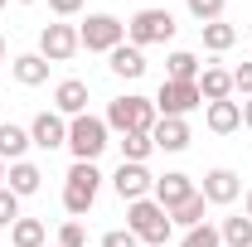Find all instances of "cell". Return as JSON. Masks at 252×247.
<instances>
[{
  "label": "cell",
  "instance_id": "3957f363",
  "mask_svg": "<svg viewBox=\"0 0 252 247\" xmlns=\"http://www.w3.org/2000/svg\"><path fill=\"white\" fill-rule=\"evenodd\" d=\"M156 122H160V112H156V102H151V97H117V102H112V107H107V131H146V136H151V131H156Z\"/></svg>",
  "mask_w": 252,
  "mask_h": 247
},
{
  "label": "cell",
  "instance_id": "f1b7e54d",
  "mask_svg": "<svg viewBox=\"0 0 252 247\" xmlns=\"http://www.w3.org/2000/svg\"><path fill=\"white\" fill-rule=\"evenodd\" d=\"M15 218H20V194L0 185V228H15Z\"/></svg>",
  "mask_w": 252,
  "mask_h": 247
},
{
  "label": "cell",
  "instance_id": "6da1fadb",
  "mask_svg": "<svg viewBox=\"0 0 252 247\" xmlns=\"http://www.w3.org/2000/svg\"><path fill=\"white\" fill-rule=\"evenodd\" d=\"M126 228H131L146 247H165L175 223H170V214L160 209L156 199H136V204H126Z\"/></svg>",
  "mask_w": 252,
  "mask_h": 247
},
{
  "label": "cell",
  "instance_id": "8fae6325",
  "mask_svg": "<svg viewBox=\"0 0 252 247\" xmlns=\"http://www.w3.org/2000/svg\"><path fill=\"white\" fill-rule=\"evenodd\" d=\"M151 194H156V204H160V209L170 214V209H180L185 199H194L199 189H194V180H189V175L170 170V175H160V180H156V189H151Z\"/></svg>",
  "mask_w": 252,
  "mask_h": 247
},
{
  "label": "cell",
  "instance_id": "d4e9b609",
  "mask_svg": "<svg viewBox=\"0 0 252 247\" xmlns=\"http://www.w3.org/2000/svg\"><path fill=\"white\" fill-rule=\"evenodd\" d=\"M10 243L15 247H44V223H39V218H15Z\"/></svg>",
  "mask_w": 252,
  "mask_h": 247
},
{
  "label": "cell",
  "instance_id": "7a4b0ae2",
  "mask_svg": "<svg viewBox=\"0 0 252 247\" xmlns=\"http://www.w3.org/2000/svg\"><path fill=\"white\" fill-rule=\"evenodd\" d=\"M97 189H102V170H97L93 160H73L68 185H63V209H68L73 218H83L97 204Z\"/></svg>",
  "mask_w": 252,
  "mask_h": 247
},
{
  "label": "cell",
  "instance_id": "836d02e7",
  "mask_svg": "<svg viewBox=\"0 0 252 247\" xmlns=\"http://www.w3.org/2000/svg\"><path fill=\"white\" fill-rule=\"evenodd\" d=\"M243 126H252V97L243 102Z\"/></svg>",
  "mask_w": 252,
  "mask_h": 247
},
{
  "label": "cell",
  "instance_id": "d6a6232c",
  "mask_svg": "<svg viewBox=\"0 0 252 247\" xmlns=\"http://www.w3.org/2000/svg\"><path fill=\"white\" fill-rule=\"evenodd\" d=\"M49 10H54L59 20H68V15H78V10H83V0H49Z\"/></svg>",
  "mask_w": 252,
  "mask_h": 247
},
{
  "label": "cell",
  "instance_id": "cb8c5ba5",
  "mask_svg": "<svg viewBox=\"0 0 252 247\" xmlns=\"http://www.w3.org/2000/svg\"><path fill=\"white\" fill-rule=\"evenodd\" d=\"M199 30H204V49H209V54H223V49H233V44H238V30H233V25H223V20L199 25Z\"/></svg>",
  "mask_w": 252,
  "mask_h": 247
},
{
  "label": "cell",
  "instance_id": "44dd1931",
  "mask_svg": "<svg viewBox=\"0 0 252 247\" xmlns=\"http://www.w3.org/2000/svg\"><path fill=\"white\" fill-rule=\"evenodd\" d=\"M10 73H15V83H25V88H39V83L49 78V59H39V54H20V59L10 63Z\"/></svg>",
  "mask_w": 252,
  "mask_h": 247
},
{
  "label": "cell",
  "instance_id": "1f68e13d",
  "mask_svg": "<svg viewBox=\"0 0 252 247\" xmlns=\"http://www.w3.org/2000/svg\"><path fill=\"white\" fill-rule=\"evenodd\" d=\"M233 93H243V97H252V59L243 63V68H233Z\"/></svg>",
  "mask_w": 252,
  "mask_h": 247
},
{
  "label": "cell",
  "instance_id": "f546056e",
  "mask_svg": "<svg viewBox=\"0 0 252 247\" xmlns=\"http://www.w3.org/2000/svg\"><path fill=\"white\" fill-rule=\"evenodd\" d=\"M83 243H88V228H83L78 218H73V223H63V228H59V247H83Z\"/></svg>",
  "mask_w": 252,
  "mask_h": 247
},
{
  "label": "cell",
  "instance_id": "7c38bea8",
  "mask_svg": "<svg viewBox=\"0 0 252 247\" xmlns=\"http://www.w3.org/2000/svg\"><path fill=\"white\" fill-rule=\"evenodd\" d=\"M209 204H233L238 194H243V180H238V170H228V165H219V170H209L204 175V189H199Z\"/></svg>",
  "mask_w": 252,
  "mask_h": 247
},
{
  "label": "cell",
  "instance_id": "5bb4252c",
  "mask_svg": "<svg viewBox=\"0 0 252 247\" xmlns=\"http://www.w3.org/2000/svg\"><path fill=\"white\" fill-rule=\"evenodd\" d=\"M151 141H156V151H185L189 146V122L185 117H160L156 122V131H151Z\"/></svg>",
  "mask_w": 252,
  "mask_h": 247
},
{
  "label": "cell",
  "instance_id": "8992f818",
  "mask_svg": "<svg viewBox=\"0 0 252 247\" xmlns=\"http://www.w3.org/2000/svg\"><path fill=\"white\" fill-rule=\"evenodd\" d=\"M78 44L88 54H112L117 44H126V25L117 15H88V25L78 30Z\"/></svg>",
  "mask_w": 252,
  "mask_h": 247
},
{
  "label": "cell",
  "instance_id": "e575fe53",
  "mask_svg": "<svg viewBox=\"0 0 252 247\" xmlns=\"http://www.w3.org/2000/svg\"><path fill=\"white\" fill-rule=\"evenodd\" d=\"M5 175H10V170H5V160H0V185H5Z\"/></svg>",
  "mask_w": 252,
  "mask_h": 247
},
{
  "label": "cell",
  "instance_id": "7402d4cb",
  "mask_svg": "<svg viewBox=\"0 0 252 247\" xmlns=\"http://www.w3.org/2000/svg\"><path fill=\"white\" fill-rule=\"evenodd\" d=\"M219 238H223V247H252V218H248V214H233V218H223Z\"/></svg>",
  "mask_w": 252,
  "mask_h": 247
},
{
  "label": "cell",
  "instance_id": "f35d334b",
  "mask_svg": "<svg viewBox=\"0 0 252 247\" xmlns=\"http://www.w3.org/2000/svg\"><path fill=\"white\" fill-rule=\"evenodd\" d=\"M0 5H10V0H0Z\"/></svg>",
  "mask_w": 252,
  "mask_h": 247
},
{
  "label": "cell",
  "instance_id": "4dcf8cb0",
  "mask_svg": "<svg viewBox=\"0 0 252 247\" xmlns=\"http://www.w3.org/2000/svg\"><path fill=\"white\" fill-rule=\"evenodd\" d=\"M102 247H141V238H136L131 228H112V233L102 238Z\"/></svg>",
  "mask_w": 252,
  "mask_h": 247
},
{
  "label": "cell",
  "instance_id": "8d00e7d4",
  "mask_svg": "<svg viewBox=\"0 0 252 247\" xmlns=\"http://www.w3.org/2000/svg\"><path fill=\"white\" fill-rule=\"evenodd\" d=\"M0 63H5V39H0Z\"/></svg>",
  "mask_w": 252,
  "mask_h": 247
},
{
  "label": "cell",
  "instance_id": "603a6c76",
  "mask_svg": "<svg viewBox=\"0 0 252 247\" xmlns=\"http://www.w3.org/2000/svg\"><path fill=\"white\" fill-rule=\"evenodd\" d=\"M151 151H156V141H151L146 131H126L122 136V160H131V165H146Z\"/></svg>",
  "mask_w": 252,
  "mask_h": 247
},
{
  "label": "cell",
  "instance_id": "484cf974",
  "mask_svg": "<svg viewBox=\"0 0 252 247\" xmlns=\"http://www.w3.org/2000/svg\"><path fill=\"white\" fill-rule=\"evenodd\" d=\"M204 209H209V199L194 194V199H185L180 209H170V223H180V228H199V223H204Z\"/></svg>",
  "mask_w": 252,
  "mask_h": 247
},
{
  "label": "cell",
  "instance_id": "e0dca14e",
  "mask_svg": "<svg viewBox=\"0 0 252 247\" xmlns=\"http://www.w3.org/2000/svg\"><path fill=\"white\" fill-rule=\"evenodd\" d=\"M39 185H44V175H39V165H30V160H15L10 165V175H5V189L10 194H39Z\"/></svg>",
  "mask_w": 252,
  "mask_h": 247
},
{
  "label": "cell",
  "instance_id": "9a60e30c",
  "mask_svg": "<svg viewBox=\"0 0 252 247\" xmlns=\"http://www.w3.org/2000/svg\"><path fill=\"white\" fill-rule=\"evenodd\" d=\"M199 97H204V102H228V97H233V73L219 68V63H209V68L199 73Z\"/></svg>",
  "mask_w": 252,
  "mask_h": 247
},
{
  "label": "cell",
  "instance_id": "d590c367",
  "mask_svg": "<svg viewBox=\"0 0 252 247\" xmlns=\"http://www.w3.org/2000/svg\"><path fill=\"white\" fill-rule=\"evenodd\" d=\"M248 218H252V189H248Z\"/></svg>",
  "mask_w": 252,
  "mask_h": 247
},
{
  "label": "cell",
  "instance_id": "5b68a950",
  "mask_svg": "<svg viewBox=\"0 0 252 247\" xmlns=\"http://www.w3.org/2000/svg\"><path fill=\"white\" fill-rule=\"evenodd\" d=\"M68 151L78 155V160H97V155L107 151V117H93V112L73 117L68 122Z\"/></svg>",
  "mask_w": 252,
  "mask_h": 247
},
{
  "label": "cell",
  "instance_id": "d6986e66",
  "mask_svg": "<svg viewBox=\"0 0 252 247\" xmlns=\"http://www.w3.org/2000/svg\"><path fill=\"white\" fill-rule=\"evenodd\" d=\"M34 141H30V131L25 126H15V122H0V160H25V151H30Z\"/></svg>",
  "mask_w": 252,
  "mask_h": 247
},
{
  "label": "cell",
  "instance_id": "ac0fdd59",
  "mask_svg": "<svg viewBox=\"0 0 252 247\" xmlns=\"http://www.w3.org/2000/svg\"><path fill=\"white\" fill-rule=\"evenodd\" d=\"M107 59H112V73L117 78H141L146 73V49H136V44H117Z\"/></svg>",
  "mask_w": 252,
  "mask_h": 247
},
{
  "label": "cell",
  "instance_id": "ffe728a7",
  "mask_svg": "<svg viewBox=\"0 0 252 247\" xmlns=\"http://www.w3.org/2000/svg\"><path fill=\"white\" fill-rule=\"evenodd\" d=\"M199 73H204V68H199V59H194L189 49H175V54L165 59V78H170V83H199Z\"/></svg>",
  "mask_w": 252,
  "mask_h": 247
},
{
  "label": "cell",
  "instance_id": "277c9868",
  "mask_svg": "<svg viewBox=\"0 0 252 247\" xmlns=\"http://www.w3.org/2000/svg\"><path fill=\"white\" fill-rule=\"evenodd\" d=\"M126 39H131L136 49L170 44V39H175V15H170V10H160V5H151V10H136V15H131V25H126Z\"/></svg>",
  "mask_w": 252,
  "mask_h": 247
},
{
  "label": "cell",
  "instance_id": "30bf717a",
  "mask_svg": "<svg viewBox=\"0 0 252 247\" xmlns=\"http://www.w3.org/2000/svg\"><path fill=\"white\" fill-rule=\"evenodd\" d=\"M30 141L39 146V151H59V146H68V117H59V112H39L30 122Z\"/></svg>",
  "mask_w": 252,
  "mask_h": 247
},
{
  "label": "cell",
  "instance_id": "74e56055",
  "mask_svg": "<svg viewBox=\"0 0 252 247\" xmlns=\"http://www.w3.org/2000/svg\"><path fill=\"white\" fill-rule=\"evenodd\" d=\"M20 5H34V0H20Z\"/></svg>",
  "mask_w": 252,
  "mask_h": 247
},
{
  "label": "cell",
  "instance_id": "52a82bcc",
  "mask_svg": "<svg viewBox=\"0 0 252 247\" xmlns=\"http://www.w3.org/2000/svg\"><path fill=\"white\" fill-rule=\"evenodd\" d=\"M156 102V112L160 117H189L194 107H204V97H199V83H160V93L151 97Z\"/></svg>",
  "mask_w": 252,
  "mask_h": 247
},
{
  "label": "cell",
  "instance_id": "2e32d148",
  "mask_svg": "<svg viewBox=\"0 0 252 247\" xmlns=\"http://www.w3.org/2000/svg\"><path fill=\"white\" fill-rule=\"evenodd\" d=\"M204 122H209V131L214 136H228V131H238L243 126V102H209V112H204Z\"/></svg>",
  "mask_w": 252,
  "mask_h": 247
},
{
  "label": "cell",
  "instance_id": "4fadbf2b",
  "mask_svg": "<svg viewBox=\"0 0 252 247\" xmlns=\"http://www.w3.org/2000/svg\"><path fill=\"white\" fill-rule=\"evenodd\" d=\"M54 112L68 117V122L83 117V112H88V83H83V78H63L59 88H54Z\"/></svg>",
  "mask_w": 252,
  "mask_h": 247
},
{
  "label": "cell",
  "instance_id": "4316f807",
  "mask_svg": "<svg viewBox=\"0 0 252 247\" xmlns=\"http://www.w3.org/2000/svg\"><path fill=\"white\" fill-rule=\"evenodd\" d=\"M180 247H223V238H219L214 223H199V228H189L185 238H180Z\"/></svg>",
  "mask_w": 252,
  "mask_h": 247
},
{
  "label": "cell",
  "instance_id": "83f0119b",
  "mask_svg": "<svg viewBox=\"0 0 252 247\" xmlns=\"http://www.w3.org/2000/svg\"><path fill=\"white\" fill-rule=\"evenodd\" d=\"M189 15L199 20V25H214V20H223V0H185Z\"/></svg>",
  "mask_w": 252,
  "mask_h": 247
},
{
  "label": "cell",
  "instance_id": "9c48e42d",
  "mask_svg": "<svg viewBox=\"0 0 252 247\" xmlns=\"http://www.w3.org/2000/svg\"><path fill=\"white\" fill-rule=\"evenodd\" d=\"M112 189L122 194L126 204H136V199H151V189H156V175H151L146 165H131V160H122V170L112 175Z\"/></svg>",
  "mask_w": 252,
  "mask_h": 247
},
{
  "label": "cell",
  "instance_id": "ba28073f",
  "mask_svg": "<svg viewBox=\"0 0 252 247\" xmlns=\"http://www.w3.org/2000/svg\"><path fill=\"white\" fill-rule=\"evenodd\" d=\"M78 49H83V44H78V30H73V25H63V20L39 30V59H49V63H68Z\"/></svg>",
  "mask_w": 252,
  "mask_h": 247
}]
</instances>
